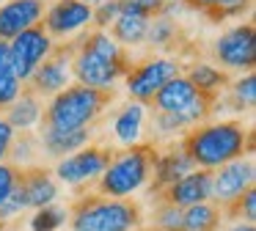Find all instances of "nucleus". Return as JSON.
Masks as SVG:
<instances>
[{
  "instance_id": "obj_42",
  "label": "nucleus",
  "mask_w": 256,
  "mask_h": 231,
  "mask_svg": "<svg viewBox=\"0 0 256 231\" xmlns=\"http://www.w3.org/2000/svg\"><path fill=\"white\" fill-rule=\"evenodd\" d=\"M0 3H3V0H0Z\"/></svg>"
},
{
  "instance_id": "obj_35",
  "label": "nucleus",
  "mask_w": 256,
  "mask_h": 231,
  "mask_svg": "<svg viewBox=\"0 0 256 231\" xmlns=\"http://www.w3.org/2000/svg\"><path fill=\"white\" fill-rule=\"evenodd\" d=\"M17 179H20V168L12 162H0V204L8 198V192L17 187Z\"/></svg>"
},
{
  "instance_id": "obj_23",
  "label": "nucleus",
  "mask_w": 256,
  "mask_h": 231,
  "mask_svg": "<svg viewBox=\"0 0 256 231\" xmlns=\"http://www.w3.org/2000/svg\"><path fill=\"white\" fill-rule=\"evenodd\" d=\"M184 77L193 82V88L198 94H212V96H220V91L228 86V74H226V72L212 69V66H206V64L190 66Z\"/></svg>"
},
{
  "instance_id": "obj_29",
  "label": "nucleus",
  "mask_w": 256,
  "mask_h": 231,
  "mask_svg": "<svg viewBox=\"0 0 256 231\" xmlns=\"http://www.w3.org/2000/svg\"><path fill=\"white\" fill-rule=\"evenodd\" d=\"M254 99H256V77L254 72H248L232 86V102L237 110H242V108H254Z\"/></svg>"
},
{
  "instance_id": "obj_20",
  "label": "nucleus",
  "mask_w": 256,
  "mask_h": 231,
  "mask_svg": "<svg viewBox=\"0 0 256 231\" xmlns=\"http://www.w3.org/2000/svg\"><path fill=\"white\" fill-rule=\"evenodd\" d=\"M8 124L12 126H20V130H30L34 124L42 121V102L30 88H20V96L12 102L8 108Z\"/></svg>"
},
{
  "instance_id": "obj_41",
  "label": "nucleus",
  "mask_w": 256,
  "mask_h": 231,
  "mask_svg": "<svg viewBox=\"0 0 256 231\" xmlns=\"http://www.w3.org/2000/svg\"><path fill=\"white\" fill-rule=\"evenodd\" d=\"M0 231H6V226H3V223H0Z\"/></svg>"
},
{
  "instance_id": "obj_8",
  "label": "nucleus",
  "mask_w": 256,
  "mask_h": 231,
  "mask_svg": "<svg viewBox=\"0 0 256 231\" xmlns=\"http://www.w3.org/2000/svg\"><path fill=\"white\" fill-rule=\"evenodd\" d=\"M80 42H83V36H80L78 42H72V44L52 47L50 55L36 66L34 74L28 77V82H22V86L30 88L36 96H52V94L64 91V86H66V80H69V60H72V55L78 52Z\"/></svg>"
},
{
  "instance_id": "obj_10",
  "label": "nucleus",
  "mask_w": 256,
  "mask_h": 231,
  "mask_svg": "<svg viewBox=\"0 0 256 231\" xmlns=\"http://www.w3.org/2000/svg\"><path fill=\"white\" fill-rule=\"evenodd\" d=\"M248 187H254V160L240 157L212 170V198H215V206H220V212Z\"/></svg>"
},
{
  "instance_id": "obj_16",
  "label": "nucleus",
  "mask_w": 256,
  "mask_h": 231,
  "mask_svg": "<svg viewBox=\"0 0 256 231\" xmlns=\"http://www.w3.org/2000/svg\"><path fill=\"white\" fill-rule=\"evenodd\" d=\"M190 170H196V165L182 148H168V152L157 154L154 162H152V174H154V184H152V190L160 196L168 184H174V182L182 179L184 174H190Z\"/></svg>"
},
{
  "instance_id": "obj_7",
  "label": "nucleus",
  "mask_w": 256,
  "mask_h": 231,
  "mask_svg": "<svg viewBox=\"0 0 256 231\" xmlns=\"http://www.w3.org/2000/svg\"><path fill=\"white\" fill-rule=\"evenodd\" d=\"M50 50H52V38L47 36L44 25H34L28 30H22L20 36H14L8 42V64H12V72L17 74V80L28 82V77L50 55Z\"/></svg>"
},
{
  "instance_id": "obj_5",
  "label": "nucleus",
  "mask_w": 256,
  "mask_h": 231,
  "mask_svg": "<svg viewBox=\"0 0 256 231\" xmlns=\"http://www.w3.org/2000/svg\"><path fill=\"white\" fill-rule=\"evenodd\" d=\"M140 206L124 198L86 196L74 201L69 212V228L72 231H138Z\"/></svg>"
},
{
  "instance_id": "obj_31",
  "label": "nucleus",
  "mask_w": 256,
  "mask_h": 231,
  "mask_svg": "<svg viewBox=\"0 0 256 231\" xmlns=\"http://www.w3.org/2000/svg\"><path fill=\"white\" fill-rule=\"evenodd\" d=\"M154 228L160 231H182V209L162 201L154 212Z\"/></svg>"
},
{
  "instance_id": "obj_1",
  "label": "nucleus",
  "mask_w": 256,
  "mask_h": 231,
  "mask_svg": "<svg viewBox=\"0 0 256 231\" xmlns=\"http://www.w3.org/2000/svg\"><path fill=\"white\" fill-rule=\"evenodd\" d=\"M182 152L193 160L196 168L218 170L220 165L240 160L242 152H254V132L240 121H218V124L196 126L182 140Z\"/></svg>"
},
{
  "instance_id": "obj_18",
  "label": "nucleus",
  "mask_w": 256,
  "mask_h": 231,
  "mask_svg": "<svg viewBox=\"0 0 256 231\" xmlns=\"http://www.w3.org/2000/svg\"><path fill=\"white\" fill-rule=\"evenodd\" d=\"M196 94L198 91L193 88V82H190L188 77L176 74V77H171V80H168L154 96H152L149 104H154L160 113H179V110H184L190 102H193Z\"/></svg>"
},
{
  "instance_id": "obj_25",
  "label": "nucleus",
  "mask_w": 256,
  "mask_h": 231,
  "mask_svg": "<svg viewBox=\"0 0 256 231\" xmlns=\"http://www.w3.org/2000/svg\"><path fill=\"white\" fill-rule=\"evenodd\" d=\"M179 38V28L174 25L168 16H157L154 22H149V30H146V42L152 47H162V50H174Z\"/></svg>"
},
{
  "instance_id": "obj_14",
  "label": "nucleus",
  "mask_w": 256,
  "mask_h": 231,
  "mask_svg": "<svg viewBox=\"0 0 256 231\" xmlns=\"http://www.w3.org/2000/svg\"><path fill=\"white\" fill-rule=\"evenodd\" d=\"M44 14V0H8L0 6V42H12L22 30L39 25Z\"/></svg>"
},
{
  "instance_id": "obj_36",
  "label": "nucleus",
  "mask_w": 256,
  "mask_h": 231,
  "mask_svg": "<svg viewBox=\"0 0 256 231\" xmlns=\"http://www.w3.org/2000/svg\"><path fill=\"white\" fill-rule=\"evenodd\" d=\"M12 140H14V126L8 124L6 118H0V162H6Z\"/></svg>"
},
{
  "instance_id": "obj_13",
  "label": "nucleus",
  "mask_w": 256,
  "mask_h": 231,
  "mask_svg": "<svg viewBox=\"0 0 256 231\" xmlns=\"http://www.w3.org/2000/svg\"><path fill=\"white\" fill-rule=\"evenodd\" d=\"M91 14H94L91 3H83V0H58V3L47 11L42 25H44V30L50 38L52 36H69V33L80 30L83 25H88Z\"/></svg>"
},
{
  "instance_id": "obj_26",
  "label": "nucleus",
  "mask_w": 256,
  "mask_h": 231,
  "mask_svg": "<svg viewBox=\"0 0 256 231\" xmlns=\"http://www.w3.org/2000/svg\"><path fill=\"white\" fill-rule=\"evenodd\" d=\"M36 146H39V140H36L34 132L22 130V135H14L12 146H8V157L14 160L12 165H17V168H28L30 157H36Z\"/></svg>"
},
{
  "instance_id": "obj_38",
  "label": "nucleus",
  "mask_w": 256,
  "mask_h": 231,
  "mask_svg": "<svg viewBox=\"0 0 256 231\" xmlns=\"http://www.w3.org/2000/svg\"><path fill=\"white\" fill-rule=\"evenodd\" d=\"M226 231H256V226L254 223H242V220H240V223H234L232 228H226Z\"/></svg>"
},
{
  "instance_id": "obj_3",
  "label": "nucleus",
  "mask_w": 256,
  "mask_h": 231,
  "mask_svg": "<svg viewBox=\"0 0 256 231\" xmlns=\"http://www.w3.org/2000/svg\"><path fill=\"white\" fill-rule=\"evenodd\" d=\"M116 99L110 88H91V86H69L58 91L44 113V126L52 130H88L100 118V113Z\"/></svg>"
},
{
  "instance_id": "obj_21",
  "label": "nucleus",
  "mask_w": 256,
  "mask_h": 231,
  "mask_svg": "<svg viewBox=\"0 0 256 231\" xmlns=\"http://www.w3.org/2000/svg\"><path fill=\"white\" fill-rule=\"evenodd\" d=\"M193 11L204 14L210 22H223L228 16H237L250 8L254 0H184Z\"/></svg>"
},
{
  "instance_id": "obj_11",
  "label": "nucleus",
  "mask_w": 256,
  "mask_h": 231,
  "mask_svg": "<svg viewBox=\"0 0 256 231\" xmlns=\"http://www.w3.org/2000/svg\"><path fill=\"white\" fill-rule=\"evenodd\" d=\"M215 58L228 69H254L256 64V30L254 25H237L223 33L215 44Z\"/></svg>"
},
{
  "instance_id": "obj_33",
  "label": "nucleus",
  "mask_w": 256,
  "mask_h": 231,
  "mask_svg": "<svg viewBox=\"0 0 256 231\" xmlns=\"http://www.w3.org/2000/svg\"><path fill=\"white\" fill-rule=\"evenodd\" d=\"M226 209L234 214V218H245V223H254L256 220V190L248 187V190H245L240 198H234Z\"/></svg>"
},
{
  "instance_id": "obj_6",
  "label": "nucleus",
  "mask_w": 256,
  "mask_h": 231,
  "mask_svg": "<svg viewBox=\"0 0 256 231\" xmlns=\"http://www.w3.org/2000/svg\"><path fill=\"white\" fill-rule=\"evenodd\" d=\"M179 74V64L171 58H146L130 66L127 72V91L130 99L138 104H149L152 96L166 86L171 77Z\"/></svg>"
},
{
  "instance_id": "obj_39",
  "label": "nucleus",
  "mask_w": 256,
  "mask_h": 231,
  "mask_svg": "<svg viewBox=\"0 0 256 231\" xmlns=\"http://www.w3.org/2000/svg\"><path fill=\"white\" fill-rule=\"evenodd\" d=\"M162 3H174V0H162ZM179 3H184V0H179Z\"/></svg>"
},
{
  "instance_id": "obj_9",
  "label": "nucleus",
  "mask_w": 256,
  "mask_h": 231,
  "mask_svg": "<svg viewBox=\"0 0 256 231\" xmlns=\"http://www.w3.org/2000/svg\"><path fill=\"white\" fill-rule=\"evenodd\" d=\"M110 157H113V148H105V146L80 148V152L64 157L61 162L56 165V176L64 182V184L80 187V184H86V182L100 179V174L108 168Z\"/></svg>"
},
{
  "instance_id": "obj_15",
  "label": "nucleus",
  "mask_w": 256,
  "mask_h": 231,
  "mask_svg": "<svg viewBox=\"0 0 256 231\" xmlns=\"http://www.w3.org/2000/svg\"><path fill=\"white\" fill-rule=\"evenodd\" d=\"M20 187L25 192V201L28 209H42L56 204L58 198V184L50 176V170L42 168V165H28V168H20Z\"/></svg>"
},
{
  "instance_id": "obj_30",
  "label": "nucleus",
  "mask_w": 256,
  "mask_h": 231,
  "mask_svg": "<svg viewBox=\"0 0 256 231\" xmlns=\"http://www.w3.org/2000/svg\"><path fill=\"white\" fill-rule=\"evenodd\" d=\"M20 182V179H17ZM28 209V201H25V192H22V187H14L12 192H8V198L3 204H0V223L6 226L8 220H14V218H20V214Z\"/></svg>"
},
{
  "instance_id": "obj_19",
  "label": "nucleus",
  "mask_w": 256,
  "mask_h": 231,
  "mask_svg": "<svg viewBox=\"0 0 256 231\" xmlns=\"http://www.w3.org/2000/svg\"><path fill=\"white\" fill-rule=\"evenodd\" d=\"M144 118H146V110H144V104H138V102L124 104V108L116 113V118H113V132H116V138L124 143V146L140 143V135H144Z\"/></svg>"
},
{
  "instance_id": "obj_34",
  "label": "nucleus",
  "mask_w": 256,
  "mask_h": 231,
  "mask_svg": "<svg viewBox=\"0 0 256 231\" xmlns=\"http://www.w3.org/2000/svg\"><path fill=\"white\" fill-rule=\"evenodd\" d=\"M122 14L118 11V0H108V3H102L100 8H94V14H91V22L96 25V30H102V28L113 25V20Z\"/></svg>"
},
{
  "instance_id": "obj_37",
  "label": "nucleus",
  "mask_w": 256,
  "mask_h": 231,
  "mask_svg": "<svg viewBox=\"0 0 256 231\" xmlns=\"http://www.w3.org/2000/svg\"><path fill=\"white\" fill-rule=\"evenodd\" d=\"M8 64V42H0V69H6Z\"/></svg>"
},
{
  "instance_id": "obj_2",
  "label": "nucleus",
  "mask_w": 256,
  "mask_h": 231,
  "mask_svg": "<svg viewBox=\"0 0 256 231\" xmlns=\"http://www.w3.org/2000/svg\"><path fill=\"white\" fill-rule=\"evenodd\" d=\"M72 72L80 80V86L91 88H110L113 80L118 74L130 69V58L124 55V50L108 36L105 30L86 33L80 42L78 52L72 55Z\"/></svg>"
},
{
  "instance_id": "obj_17",
  "label": "nucleus",
  "mask_w": 256,
  "mask_h": 231,
  "mask_svg": "<svg viewBox=\"0 0 256 231\" xmlns=\"http://www.w3.org/2000/svg\"><path fill=\"white\" fill-rule=\"evenodd\" d=\"M88 140H91L88 130H52V126H42V138H39L44 152L52 154V157H69V154L88 146Z\"/></svg>"
},
{
  "instance_id": "obj_28",
  "label": "nucleus",
  "mask_w": 256,
  "mask_h": 231,
  "mask_svg": "<svg viewBox=\"0 0 256 231\" xmlns=\"http://www.w3.org/2000/svg\"><path fill=\"white\" fill-rule=\"evenodd\" d=\"M118 11L122 14H132V16H144V20H152V16H162L168 11V3L162 0H118Z\"/></svg>"
},
{
  "instance_id": "obj_32",
  "label": "nucleus",
  "mask_w": 256,
  "mask_h": 231,
  "mask_svg": "<svg viewBox=\"0 0 256 231\" xmlns=\"http://www.w3.org/2000/svg\"><path fill=\"white\" fill-rule=\"evenodd\" d=\"M20 88H22V82L17 80V74L12 72V66L0 69V110L12 108V102L20 96Z\"/></svg>"
},
{
  "instance_id": "obj_4",
  "label": "nucleus",
  "mask_w": 256,
  "mask_h": 231,
  "mask_svg": "<svg viewBox=\"0 0 256 231\" xmlns=\"http://www.w3.org/2000/svg\"><path fill=\"white\" fill-rule=\"evenodd\" d=\"M157 157V148L152 143H135L124 152H113L108 168L96 179V196L105 198H127L149 182L152 162Z\"/></svg>"
},
{
  "instance_id": "obj_12",
  "label": "nucleus",
  "mask_w": 256,
  "mask_h": 231,
  "mask_svg": "<svg viewBox=\"0 0 256 231\" xmlns=\"http://www.w3.org/2000/svg\"><path fill=\"white\" fill-rule=\"evenodd\" d=\"M160 196L166 204H174V206H179V209L212 201V170H204V168L190 170V174H184L182 179H176L174 184H168Z\"/></svg>"
},
{
  "instance_id": "obj_22",
  "label": "nucleus",
  "mask_w": 256,
  "mask_h": 231,
  "mask_svg": "<svg viewBox=\"0 0 256 231\" xmlns=\"http://www.w3.org/2000/svg\"><path fill=\"white\" fill-rule=\"evenodd\" d=\"M220 206L212 201L196 204V206L182 209V231H215L220 223Z\"/></svg>"
},
{
  "instance_id": "obj_24",
  "label": "nucleus",
  "mask_w": 256,
  "mask_h": 231,
  "mask_svg": "<svg viewBox=\"0 0 256 231\" xmlns=\"http://www.w3.org/2000/svg\"><path fill=\"white\" fill-rule=\"evenodd\" d=\"M146 30H149V20L132 14H118L110 25L113 42L116 44H140L146 42Z\"/></svg>"
},
{
  "instance_id": "obj_40",
  "label": "nucleus",
  "mask_w": 256,
  "mask_h": 231,
  "mask_svg": "<svg viewBox=\"0 0 256 231\" xmlns=\"http://www.w3.org/2000/svg\"><path fill=\"white\" fill-rule=\"evenodd\" d=\"M144 231H160V228H144Z\"/></svg>"
},
{
  "instance_id": "obj_27",
  "label": "nucleus",
  "mask_w": 256,
  "mask_h": 231,
  "mask_svg": "<svg viewBox=\"0 0 256 231\" xmlns=\"http://www.w3.org/2000/svg\"><path fill=\"white\" fill-rule=\"evenodd\" d=\"M64 223H66V209L50 204V206L36 209L28 226H30V231H58Z\"/></svg>"
}]
</instances>
